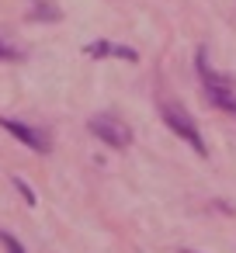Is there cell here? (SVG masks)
<instances>
[{"instance_id":"3957f363","label":"cell","mask_w":236,"mask_h":253,"mask_svg":"<svg viewBox=\"0 0 236 253\" xmlns=\"http://www.w3.org/2000/svg\"><path fill=\"white\" fill-rule=\"evenodd\" d=\"M87 128H91L104 146H111V149H125V146L132 142V128H129L125 122L111 118V115H94V118L87 122Z\"/></svg>"},{"instance_id":"277c9868","label":"cell","mask_w":236,"mask_h":253,"mask_svg":"<svg viewBox=\"0 0 236 253\" xmlns=\"http://www.w3.org/2000/svg\"><path fill=\"white\" fill-rule=\"evenodd\" d=\"M0 128H7L21 146H28L32 153H49V139L39 132V128H32V125H25V122H18V118H0Z\"/></svg>"},{"instance_id":"5b68a950","label":"cell","mask_w":236,"mask_h":253,"mask_svg":"<svg viewBox=\"0 0 236 253\" xmlns=\"http://www.w3.org/2000/svg\"><path fill=\"white\" fill-rule=\"evenodd\" d=\"M87 56H94V59H104V56H118V59H129V63H136L139 56H136V49H125V45H111V42H94V45H87Z\"/></svg>"},{"instance_id":"7a4b0ae2","label":"cell","mask_w":236,"mask_h":253,"mask_svg":"<svg viewBox=\"0 0 236 253\" xmlns=\"http://www.w3.org/2000/svg\"><path fill=\"white\" fill-rule=\"evenodd\" d=\"M163 122H167V128H170V132H177V135H181V139H184L198 156H205V153H208V149H205V142H201V132H198L194 118H191L181 104L167 101V104H163Z\"/></svg>"},{"instance_id":"8992f818","label":"cell","mask_w":236,"mask_h":253,"mask_svg":"<svg viewBox=\"0 0 236 253\" xmlns=\"http://www.w3.org/2000/svg\"><path fill=\"white\" fill-rule=\"evenodd\" d=\"M0 243L7 246V253H25V246H21V243H18L11 232H4V229H0Z\"/></svg>"},{"instance_id":"52a82bcc","label":"cell","mask_w":236,"mask_h":253,"mask_svg":"<svg viewBox=\"0 0 236 253\" xmlns=\"http://www.w3.org/2000/svg\"><path fill=\"white\" fill-rule=\"evenodd\" d=\"M14 187H18V191L25 194V201H28V205H35V194H32V187H28L25 180H18V177H14Z\"/></svg>"},{"instance_id":"ba28073f","label":"cell","mask_w":236,"mask_h":253,"mask_svg":"<svg viewBox=\"0 0 236 253\" xmlns=\"http://www.w3.org/2000/svg\"><path fill=\"white\" fill-rule=\"evenodd\" d=\"M0 59H18V49H11V45L0 42Z\"/></svg>"},{"instance_id":"6da1fadb","label":"cell","mask_w":236,"mask_h":253,"mask_svg":"<svg viewBox=\"0 0 236 253\" xmlns=\"http://www.w3.org/2000/svg\"><path fill=\"white\" fill-rule=\"evenodd\" d=\"M198 77H201V87H205L208 104H215L219 111H226V115L236 118V90H233V80L219 77V73L205 63V49H198Z\"/></svg>"}]
</instances>
